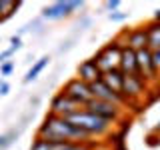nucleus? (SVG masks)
<instances>
[{
  "label": "nucleus",
  "instance_id": "a878e982",
  "mask_svg": "<svg viewBox=\"0 0 160 150\" xmlns=\"http://www.w3.org/2000/svg\"><path fill=\"white\" fill-rule=\"evenodd\" d=\"M10 92V84L8 82H0V96H6Z\"/></svg>",
  "mask_w": 160,
  "mask_h": 150
},
{
  "label": "nucleus",
  "instance_id": "c85d7f7f",
  "mask_svg": "<svg viewBox=\"0 0 160 150\" xmlns=\"http://www.w3.org/2000/svg\"><path fill=\"white\" fill-rule=\"evenodd\" d=\"M0 18H2V10H0Z\"/></svg>",
  "mask_w": 160,
  "mask_h": 150
},
{
  "label": "nucleus",
  "instance_id": "4be33fe9",
  "mask_svg": "<svg viewBox=\"0 0 160 150\" xmlns=\"http://www.w3.org/2000/svg\"><path fill=\"white\" fill-rule=\"evenodd\" d=\"M104 6H106V10H110V14H112V12H116V10H118L120 0H108V2L104 4Z\"/></svg>",
  "mask_w": 160,
  "mask_h": 150
},
{
  "label": "nucleus",
  "instance_id": "aec40b11",
  "mask_svg": "<svg viewBox=\"0 0 160 150\" xmlns=\"http://www.w3.org/2000/svg\"><path fill=\"white\" fill-rule=\"evenodd\" d=\"M12 70H14V62L6 60V62L0 66V74H2V76H10V74H12Z\"/></svg>",
  "mask_w": 160,
  "mask_h": 150
},
{
  "label": "nucleus",
  "instance_id": "39448f33",
  "mask_svg": "<svg viewBox=\"0 0 160 150\" xmlns=\"http://www.w3.org/2000/svg\"><path fill=\"white\" fill-rule=\"evenodd\" d=\"M64 96H68L70 100H74L80 106H86V104L92 100V92H90V84L82 82L80 78H72L64 84V88L60 90Z\"/></svg>",
  "mask_w": 160,
  "mask_h": 150
},
{
  "label": "nucleus",
  "instance_id": "f257e3e1",
  "mask_svg": "<svg viewBox=\"0 0 160 150\" xmlns=\"http://www.w3.org/2000/svg\"><path fill=\"white\" fill-rule=\"evenodd\" d=\"M36 138L50 140V142H90L92 140V136L84 132L82 128L74 126L70 120L54 116V114H48L44 118V122L38 128Z\"/></svg>",
  "mask_w": 160,
  "mask_h": 150
},
{
  "label": "nucleus",
  "instance_id": "0eeeda50",
  "mask_svg": "<svg viewBox=\"0 0 160 150\" xmlns=\"http://www.w3.org/2000/svg\"><path fill=\"white\" fill-rule=\"evenodd\" d=\"M90 92H92V98L104 100V102H110V104H116V106H120V108H122L124 104H128L126 98H124L122 94H118V92H114V90H110L106 84L102 82V80H98V82L90 84Z\"/></svg>",
  "mask_w": 160,
  "mask_h": 150
},
{
  "label": "nucleus",
  "instance_id": "7ed1b4c3",
  "mask_svg": "<svg viewBox=\"0 0 160 150\" xmlns=\"http://www.w3.org/2000/svg\"><path fill=\"white\" fill-rule=\"evenodd\" d=\"M122 44L118 42L116 38L112 40V42H108L106 46H104L102 50H98L96 56H94L92 60L96 62V66L100 72H110V70H116L120 66V56H122Z\"/></svg>",
  "mask_w": 160,
  "mask_h": 150
},
{
  "label": "nucleus",
  "instance_id": "cd10ccee",
  "mask_svg": "<svg viewBox=\"0 0 160 150\" xmlns=\"http://www.w3.org/2000/svg\"><path fill=\"white\" fill-rule=\"evenodd\" d=\"M156 132H160V126H158V128H156Z\"/></svg>",
  "mask_w": 160,
  "mask_h": 150
},
{
  "label": "nucleus",
  "instance_id": "393cba45",
  "mask_svg": "<svg viewBox=\"0 0 160 150\" xmlns=\"http://www.w3.org/2000/svg\"><path fill=\"white\" fill-rule=\"evenodd\" d=\"M12 52H14V50H10V48H8V50H4V52H0V66L6 62V58L12 56Z\"/></svg>",
  "mask_w": 160,
  "mask_h": 150
},
{
  "label": "nucleus",
  "instance_id": "423d86ee",
  "mask_svg": "<svg viewBox=\"0 0 160 150\" xmlns=\"http://www.w3.org/2000/svg\"><path fill=\"white\" fill-rule=\"evenodd\" d=\"M84 108H86L88 112H92V114H96V116L104 118V120H108V122H112V124H114V122H118V120L122 118V108L116 106V104L104 102V100H96V98H92Z\"/></svg>",
  "mask_w": 160,
  "mask_h": 150
},
{
  "label": "nucleus",
  "instance_id": "f8f14e48",
  "mask_svg": "<svg viewBox=\"0 0 160 150\" xmlns=\"http://www.w3.org/2000/svg\"><path fill=\"white\" fill-rule=\"evenodd\" d=\"M126 48L134 50V52H138V50H142V48H148V32H146V26H138V28L128 30Z\"/></svg>",
  "mask_w": 160,
  "mask_h": 150
},
{
  "label": "nucleus",
  "instance_id": "6e6552de",
  "mask_svg": "<svg viewBox=\"0 0 160 150\" xmlns=\"http://www.w3.org/2000/svg\"><path fill=\"white\" fill-rule=\"evenodd\" d=\"M136 62H138V74L142 76L146 82H156L158 80V72L154 70V64H152V50L148 48H142L136 52Z\"/></svg>",
  "mask_w": 160,
  "mask_h": 150
},
{
  "label": "nucleus",
  "instance_id": "9d476101",
  "mask_svg": "<svg viewBox=\"0 0 160 150\" xmlns=\"http://www.w3.org/2000/svg\"><path fill=\"white\" fill-rule=\"evenodd\" d=\"M82 6H84V2H78V0H74V2H54L50 6H44L42 16L48 20H58V18L70 16L74 10H78Z\"/></svg>",
  "mask_w": 160,
  "mask_h": 150
},
{
  "label": "nucleus",
  "instance_id": "9b49d317",
  "mask_svg": "<svg viewBox=\"0 0 160 150\" xmlns=\"http://www.w3.org/2000/svg\"><path fill=\"white\" fill-rule=\"evenodd\" d=\"M76 74H78L76 78H80L82 82H86V84H94V82H98V80H102V72L98 70L96 62H94L92 58H90V60H84V62H80Z\"/></svg>",
  "mask_w": 160,
  "mask_h": 150
},
{
  "label": "nucleus",
  "instance_id": "c756f323",
  "mask_svg": "<svg viewBox=\"0 0 160 150\" xmlns=\"http://www.w3.org/2000/svg\"><path fill=\"white\" fill-rule=\"evenodd\" d=\"M0 82H2V80H0Z\"/></svg>",
  "mask_w": 160,
  "mask_h": 150
},
{
  "label": "nucleus",
  "instance_id": "5701e85b",
  "mask_svg": "<svg viewBox=\"0 0 160 150\" xmlns=\"http://www.w3.org/2000/svg\"><path fill=\"white\" fill-rule=\"evenodd\" d=\"M108 18L112 22H122V20H126V14L124 12H112V14H108Z\"/></svg>",
  "mask_w": 160,
  "mask_h": 150
},
{
  "label": "nucleus",
  "instance_id": "a211bd4d",
  "mask_svg": "<svg viewBox=\"0 0 160 150\" xmlns=\"http://www.w3.org/2000/svg\"><path fill=\"white\" fill-rule=\"evenodd\" d=\"M64 150H100V144L96 140H90V142H68Z\"/></svg>",
  "mask_w": 160,
  "mask_h": 150
},
{
  "label": "nucleus",
  "instance_id": "1a4fd4ad",
  "mask_svg": "<svg viewBox=\"0 0 160 150\" xmlns=\"http://www.w3.org/2000/svg\"><path fill=\"white\" fill-rule=\"evenodd\" d=\"M82 108L84 106H80V104H76L74 100H70L68 96H64L62 92H58L56 96L52 98V102H50V114L62 116V118H66V116L78 112V110H82Z\"/></svg>",
  "mask_w": 160,
  "mask_h": 150
},
{
  "label": "nucleus",
  "instance_id": "2eb2a0df",
  "mask_svg": "<svg viewBox=\"0 0 160 150\" xmlns=\"http://www.w3.org/2000/svg\"><path fill=\"white\" fill-rule=\"evenodd\" d=\"M148 32V50H158L160 48V22H150L146 26Z\"/></svg>",
  "mask_w": 160,
  "mask_h": 150
},
{
  "label": "nucleus",
  "instance_id": "f03ea898",
  "mask_svg": "<svg viewBox=\"0 0 160 150\" xmlns=\"http://www.w3.org/2000/svg\"><path fill=\"white\" fill-rule=\"evenodd\" d=\"M66 120H70L74 126L82 128L84 132H88L92 138H96V136H106L110 130H112V122H108V120H104V118L96 116V114L88 112L86 108H82V110H78V112H74V114H70V116H66Z\"/></svg>",
  "mask_w": 160,
  "mask_h": 150
},
{
  "label": "nucleus",
  "instance_id": "ddd939ff",
  "mask_svg": "<svg viewBox=\"0 0 160 150\" xmlns=\"http://www.w3.org/2000/svg\"><path fill=\"white\" fill-rule=\"evenodd\" d=\"M118 70L128 76V74H138V62H136V52L124 46L122 48V56H120V66Z\"/></svg>",
  "mask_w": 160,
  "mask_h": 150
},
{
  "label": "nucleus",
  "instance_id": "b1692460",
  "mask_svg": "<svg viewBox=\"0 0 160 150\" xmlns=\"http://www.w3.org/2000/svg\"><path fill=\"white\" fill-rule=\"evenodd\" d=\"M20 46H22V40H20V36H12V38H10V50H18Z\"/></svg>",
  "mask_w": 160,
  "mask_h": 150
},
{
  "label": "nucleus",
  "instance_id": "bb28decb",
  "mask_svg": "<svg viewBox=\"0 0 160 150\" xmlns=\"http://www.w3.org/2000/svg\"><path fill=\"white\" fill-rule=\"evenodd\" d=\"M152 22H160V10H156V14H154V20Z\"/></svg>",
  "mask_w": 160,
  "mask_h": 150
},
{
  "label": "nucleus",
  "instance_id": "dca6fc26",
  "mask_svg": "<svg viewBox=\"0 0 160 150\" xmlns=\"http://www.w3.org/2000/svg\"><path fill=\"white\" fill-rule=\"evenodd\" d=\"M68 142H50V140H42V138H36L32 142L30 150H64Z\"/></svg>",
  "mask_w": 160,
  "mask_h": 150
},
{
  "label": "nucleus",
  "instance_id": "20e7f679",
  "mask_svg": "<svg viewBox=\"0 0 160 150\" xmlns=\"http://www.w3.org/2000/svg\"><path fill=\"white\" fill-rule=\"evenodd\" d=\"M148 90V82L144 80L140 74H128L124 76V82H122V96L126 98L128 104L132 102H138L140 98L146 94Z\"/></svg>",
  "mask_w": 160,
  "mask_h": 150
},
{
  "label": "nucleus",
  "instance_id": "f3484780",
  "mask_svg": "<svg viewBox=\"0 0 160 150\" xmlns=\"http://www.w3.org/2000/svg\"><path fill=\"white\" fill-rule=\"evenodd\" d=\"M48 60H50L48 56H42L40 60H36V62L32 64V68L28 70V74H26V76H24V82H32V80H34V78H36L38 74H40V72H42V70H44V66H46V64H48Z\"/></svg>",
  "mask_w": 160,
  "mask_h": 150
},
{
  "label": "nucleus",
  "instance_id": "412c9836",
  "mask_svg": "<svg viewBox=\"0 0 160 150\" xmlns=\"http://www.w3.org/2000/svg\"><path fill=\"white\" fill-rule=\"evenodd\" d=\"M152 64H154V70H156L158 76H160V48L152 52Z\"/></svg>",
  "mask_w": 160,
  "mask_h": 150
},
{
  "label": "nucleus",
  "instance_id": "4468645a",
  "mask_svg": "<svg viewBox=\"0 0 160 150\" xmlns=\"http://www.w3.org/2000/svg\"><path fill=\"white\" fill-rule=\"evenodd\" d=\"M102 82L106 84L110 90H114V92L122 94V82H124V74L120 72V70H110V72H104L102 74Z\"/></svg>",
  "mask_w": 160,
  "mask_h": 150
},
{
  "label": "nucleus",
  "instance_id": "6ab92c4d",
  "mask_svg": "<svg viewBox=\"0 0 160 150\" xmlns=\"http://www.w3.org/2000/svg\"><path fill=\"white\" fill-rule=\"evenodd\" d=\"M16 138H18V132H16V130H10V132L2 134V136H0V150H6Z\"/></svg>",
  "mask_w": 160,
  "mask_h": 150
}]
</instances>
